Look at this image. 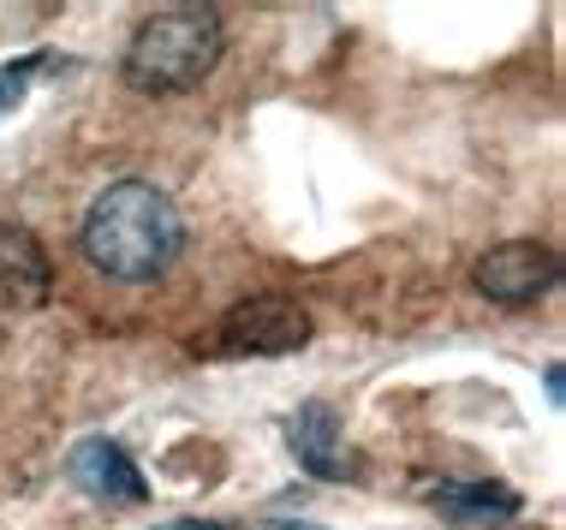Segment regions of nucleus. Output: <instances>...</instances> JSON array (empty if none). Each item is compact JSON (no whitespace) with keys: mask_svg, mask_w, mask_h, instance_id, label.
I'll return each instance as SVG.
<instances>
[{"mask_svg":"<svg viewBox=\"0 0 566 530\" xmlns=\"http://www.w3.org/2000/svg\"><path fill=\"white\" fill-rule=\"evenodd\" d=\"M221 49H227V24L216 7H161L137 24L119 72L137 96H174V89L203 84L221 66Z\"/></svg>","mask_w":566,"mask_h":530,"instance_id":"nucleus-2","label":"nucleus"},{"mask_svg":"<svg viewBox=\"0 0 566 530\" xmlns=\"http://www.w3.org/2000/svg\"><path fill=\"white\" fill-rule=\"evenodd\" d=\"M221 346L233 358H286L311 346V310L286 293H251L221 316Z\"/></svg>","mask_w":566,"mask_h":530,"instance_id":"nucleus-3","label":"nucleus"},{"mask_svg":"<svg viewBox=\"0 0 566 530\" xmlns=\"http://www.w3.org/2000/svg\"><path fill=\"white\" fill-rule=\"evenodd\" d=\"M36 60H42V54L19 60V66H0V114H12V108L24 102V89H30V72H36Z\"/></svg>","mask_w":566,"mask_h":530,"instance_id":"nucleus-9","label":"nucleus"},{"mask_svg":"<svg viewBox=\"0 0 566 530\" xmlns=\"http://www.w3.org/2000/svg\"><path fill=\"white\" fill-rule=\"evenodd\" d=\"M54 293V263L42 239L19 221H0V310H42Z\"/></svg>","mask_w":566,"mask_h":530,"instance_id":"nucleus-5","label":"nucleus"},{"mask_svg":"<svg viewBox=\"0 0 566 530\" xmlns=\"http://www.w3.org/2000/svg\"><path fill=\"white\" fill-rule=\"evenodd\" d=\"M161 530H233V524H191V519H179V524H161Z\"/></svg>","mask_w":566,"mask_h":530,"instance_id":"nucleus-10","label":"nucleus"},{"mask_svg":"<svg viewBox=\"0 0 566 530\" xmlns=\"http://www.w3.org/2000/svg\"><path fill=\"white\" fill-rule=\"evenodd\" d=\"M293 453L311 477H358V453L346 447V423L334 417V405H304L293 417Z\"/></svg>","mask_w":566,"mask_h":530,"instance_id":"nucleus-7","label":"nucleus"},{"mask_svg":"<svg viewBox=\"0 0 566 530\" xmlns=\"http://www.w3.org/2000/svg\"><path fill=\"white\" fill-rule=\"evenodd\" d=\"M179 251H186L179 203L161 186H149V179H119L84 215V256L108 280L149 286L179 263Z\"/></svg>","mask_w":566,"mask_h":530,"instance_id":"nucleus-1","label":"nucleus"},{"mask_svg":"<svg viewBox=\"0 0 566 530\" xmlns=\"http://www.w3.org/2000/svg\"><path fill=\"white\" fill-rule=\"evenodd\" d=\"M436 507L453 512V519H513L518 495L507 489V483H441Z\"/></svg>","mask_w":566,"mask_h":530,"instance_id":"nucleus-8","label":"nucleus"},{"mask_svg":"<svg viewBox=\"0 0 566 530\" xmlns=\"http://www.w3.org/2000/svg\"><path fill=\"white\" fill-rule=\"evenodd\" d=\"M560 275V256L543 245V239H507V245H489L478 256V268H471V280H478L483 298H495V305H531V298H543L548 286Z\"/></svg>","mask_w":566,"mask_h":530,"instance_id":"nucleus-4","label":"nucleus"},{"mask_svg":"<svg viewBox=\"0 0 566 530\" xmlns=\"http://www.w3.org/2000/svg\"><path fill=\"white\" fill-rule=\"evenodd\" d=\"M66 477L78 483L84 495H96V501H119V507H132V501H144V495H149V483L132 465V453L119 442H108V435H90V442L72 447Z\"/></svg>","mask_w":566,"mask_h":530,"instance_id":"nucleus-6","label":"nucleus"}]
</instances>
